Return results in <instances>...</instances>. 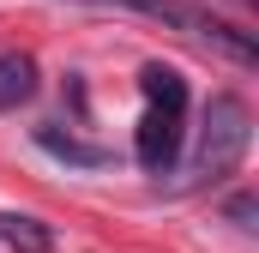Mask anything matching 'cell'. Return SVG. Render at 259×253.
Masks as SVG:
<instances>
[{"instance_id":"52a82bcc","label":"cell","mask_w":259,"mask_h":253,"mask_svg":"<svg viewBox=\"0 0 259 253\" xmlns=\"http://www.w3.org/2000/svg\"><path fill=\"white\" fill-rule=\"evenodd\" d=\"M36 145H42L49 157L72 163V169H103V163H109V151H97V145H78V139H72V133H61V126H36Z\"/></svg>"},{"instance_id":"30bf717a","label":"cell","mask_w":259,"mask_h":253,"mask_svg":"<svg viewBox=\"0 0 259 253\" xmlns=\"http://www.w3.org/2000/svg\"><path fill=\"white\" fill-rule=\"evenodd\" d=\"M91 6H115V0H91Z\"/></svg>"},{"instance_id":"8992f818","label":"cell","mask_w":259,"mask_h":253,"mask_svg":"<svg viewBox=\"0 0 259 253\" xmlns=\"http://www.w3.org/2000/svg\"><path fill=\"white\" fill-rule=\"evenodd\" d=\"M36 97V61L24 49H6L0 55V109H18Z\"/></svg>"},{"instance_id":"9c48e42d","label":"cell","mask_w":259,"mask_h":253,"mask_svg":"<svg viewBox=\"0 0 259 253\" xmlns=\"http://www.w3.org/2000/svg\"><path fill=\"white\" fill-rule=\"evenodd\" d=\"M229 6H253V0H229Z\"/></svg>"},{"instance_id":"5b68a950","label":"cell","mask_w":259,"mask_h":253,"mask_svg":"<svg viewBox=\"0 0 259 253\" xmlns=\"http://www.w3.org/2000/svg\"><path fill=\"white\" fill-rule=\"evenodd\" d=\"M139 85H145V103H151V109H169V115H187V78H181L175 66L151 61L145 72H139Z\"/></svg>"},{"instance_id":"ba28073f","label":"cell","mask_w":259,"mask_h":253,"mask_svg":"<svg viewBox=\"0 0 259 253\" xmlns=\"http://www.w3.org/2000/svg\"><path fill=\"white\" fill-rule=\"evenodd\" d=\"M253 217H259V199L253 193H235V199H229V223H235V229H259Z\"/></svg>"},{"instance_id":"7a4b0ae2","label":"cell","mask_w":259,"mask_h":253,"mask_svg":"<svg viewBox=\"0 0 259 253\" xmlns=\"http://www.w3.org/2000/svg\"><path fill=\"white\" fill-rule=\"evenodd\" d=\"M115 6L145 12V18H157V24H169V30L193 36V43H211L217 55H229L235 66H259V43H253V30L223 24L211 6H193V0H115Z\"/></svg>"},{"instance_id":"3957f363","label":"cell","mask_w":259,"mask_h":253,"mask_svg":"<svg viewBox=\"0 0 259 253\" xmlns=\"http://www.w3.org/2000/svg\"><path fill=\"white\" fill-rule=\"evenodd\" d=\"M133 151H139V163H145L151 175H169L175 157H181V115H169V109H145Z\"/></svg>"},{"instance_id":"6da1fadb","label":"cell","mask_w":259,"mask_h":253,"mask_svg":"<svg viewBox=\"0 0 259 253\" xmlns=\"http://www.w3.org/2000/svg\"><path fill=\"white\" fill-rule=\"evenodd\" d=\"M247 145H253V115H247V103H241V97H229V91H217V97L205 103L199 151H193V163H187V175L175 181V193L217 187L223 175H235V163L247 157Z\"/></svg>"},{"instance_id":"277c9868","label":"cell","mask_w":259,"mask_h":253,"mask_svg":"<svg viewBox=\"0 0 259 253\" xmlns=\"http://www.w3.org/2000/svg\"><path fill=\"white\" fill-rule=\"evenodd\" d=\"M55 229L30 211H0V253H49Z\"/></svg>"}]
</instances>
